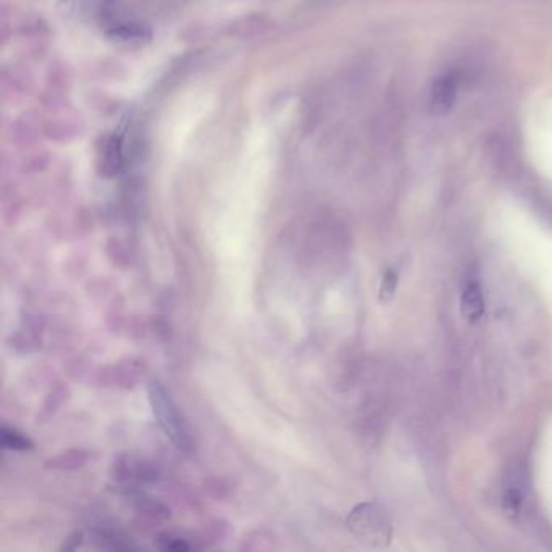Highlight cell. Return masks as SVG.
Instances as JSON below:
<instances>
[{
	"label": "cell",
	"mask_w": 552,
	"mask_h": 552,
	"mask_svg": "<svg viewBox=\"0 0 552 552\" xmlns=\"http://www.w3.org/2000/svg\"><path fill=\"white\" fill-rule=\"evenodd\" d=\"M149 404L153 408L154 418L158 421L167 438L174 442L180 451L190 452L193 449L192 436L188 431L179 407L175 405L169 392L159 381H151L148 386Z\"/></svg>",
	"instance_id": "1"
},
{
	"label": "cell",
	"mask_w": 552,
	"mask_h": 552,
	"mask_svg": "<svg viewBox=\"0 0 552 552\" xmlns=\"http://www.w3.org/2000/svg\"><path fill=\"white\" fill-rule=\"evenodd\" d=\"M347 527L361 543L373 548H386L392 538L391 517L373 502L355 507L347 517Z\"/></svg>",
	"instance_id": "2"
},
{
	"label": "cell",
	"mask_w": 552,
	"mask_h": 552,
	"mask_svg": "<svg viewBox=\"0 0 552 552\" xmlns=\"http://www.w3.org/2000/svg\"><path fill=\"white\" fill-rule=\"evenodd\" d=\"M114 476L124 483H149L158 480V470L148 460L132 454L120 455L114 462Z\"/></svg>",
	"instance_id": "3"
},
{
	"label": "cell",
	"mask_w": 552,
	"mask_h": 552,
	"mask_svg": "<svg viewBox=\"0 0 552 552\" xmlns=\"http://www.w3.org/2000/svg\"><path fill=\"white\" fill-rule=\"evenodd\" d=\"M459 91V78L455 73H444L434 80L429 93V111L433 115H446L454 107Z\"/></svg>",
	"instance_id": "4"
},
{
	"label": "cell",
	"mask_w": 552,
	"mask_h": 552,
	"mask_svg": "<svg viewBox=\"0 0 552 552\" xmlns=\"http://www.w3.org/2000/svg\"><path fill=\"white\" fill-rule=\"evenodd\" d=\"M462 313L468 323H480L485 316V297L480 284L470 281L462 292Z\"/></svg>",
	"instance_id": "5"
},
{
	"label": "cell",
	"mask_w": 552,
	"mask_h": 552,
	"mask_svg": "<svg viewBox=\"0 0 552 552\" xmlns=\"http://www.w3.org/2000/svg\"><path fill=\"white\" fill-rule=\"evenodd\" d=\"M93 459V454L85 449H72V451L62 452V454L51 457L46 460L44 467L49 470H78V468L85 467Z\"/></svg>",
	"instance_id": "6"
},
{
	"label": "cell",
	"mask_w": 552,
	"mask_h": 552,
	"mask_svg": "<svg viewBox=\"0 0 552 552\" xmlns=\"http://www.w3.org/2000/svg\"><path fill=\"white\" fill-rule=\"evenodd\" d=\"M0 444L5 451L26 452L34 449L33 441L28 436L5 425L0 429Z\"/></svg>",
	"instance_id": "7"
},
{
	"label": "cell",
	"mask_w": 552,
	"mask_h": 552,
	"mask_svg": "<svg viewBox=\"0 0 552 552\" xmlns=\"http://www.w3.org/2000/svg\"><path fill=\"white\" fill-rule=\"evenodd\" d=\"M272 548H274V538L268 531H253L243 540L242 549L247 551H271Z\"/></svg>",
	"instance_id": "8"
},
{
	"label": "cell",
	"mask_w": 552,
	"mask_h": 552,
	"mask_svg": "<svg viewBox=\"0 0 552 552\" xmlns=\"http://www.w3.org/2000/svg\"><path fill=\"white\" fill-rule=\"evenodd\" d=\"M156 544L162 551L185 552L193 549L192 544L188 543L182 536L175 535V533H161L156 538Z\"/></svg>",
	"instance_id": "9"
},
{
	"label": "cell",
	"mask_w": 552,
	"mask_h": 552,
	"mask_svg": "<svg viewBox=\"0 0 552 552\" xmlns=\"http://www.w3.org/2000/svg\"><path fill=\"white\" fill-rule=\"evenodd\" d=\"M397 285H399V274H397L394 269H389V271L384 274L383 284H381V289H379V300H381V302H389V300L394 297Z\"/></svg>",
	"instance_id": "10"
},
{
	"label": "cell",
	"mask_w": 552,
	"mask_h": 552,
	"mask_svg": "<svg viewBox=\"0 0 552 552\" xmlns=\"http://www.w3.org/2000/svg\"><path fill=\"white\" fill-rule=\"evenodd\" d=\"M520 504H522V497L514 489L507 491L506 496H504V502H502V507H504V512L509 517H517L520 510Z\"/></svg>",
	"instance_id": "11"
},
{
	"label": "cell",
	"mask_w": 552,
	"mask_h": 552,
	"mask_svg": "<svg viewBox=\"0 0 552 552\" xmlns=\"http://www.w3.org/2000/svg\"><path fill=\"white\" fill-rule=\"evenodd\" d=\"M81 544H83V533L77 531V533H73L72 536H68L64 546L60 549H62V551H75V549L80 548Z\"/></svg>",
	"instance_id": "12"
}]
</instances>
